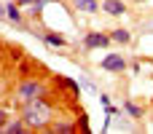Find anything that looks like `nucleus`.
I'll list each match as a JSON object with an SVG mask.
<instances>
[{"mask_svg": "<svg viewBox=\"0 0 153 134\" xmlns=\"http://www.w3.org/2000/svg\"><path fill=\"white\" fill-rule=\"evenodd\" d=\"M73 8L75 11H81V13H89V16H94V13H100V3L97 0H73Z\"/></svg>", "mask_w": 153, "mask_h": 134, "instance_id": "8", "label": "nucleus"}, {"mask_svg": "<svg viewBox=\"0 0 153 134\" xmlns=\"http://www.w3.org/2000/svg\"><path fill=\"white\" fill-rule=\"evenodd\" d=\"M124 110H126L132 118H143V107H140V105H134L132 99H126V102H124Z\"/></svg>", "mask_w": 153, "mask_h": 134, "instance_id": "13", "label": "nucleus"}, {"mask_svg": "<svg viewBox=\"0 0 153 134\" xmlns=\"http://www.w3.org/2000/svg\"><path fill=\"white\" fill-rule=\"evenodd\" d=\"M48 132H59V134H75V132H78V126H75V124H70V121H56V124H51V126H48Z\"/></svg>", "mask_w": 153, "mask_h": 134, "instance_id": "11", "label": "nucleus"}, {"mask_svg": "<svg viewBox=\"0 0 153 134\" xmlns=\"http://www.w3.org/2000/svg\"><path fill=\"white\" fill-rule=\"evenodd\" d=\"M11 115H8V110L5 107H0V132H3V126H5V121H8Z\"/></svg>", "mask_w": 153, "mask_h": 134, "instance_id": "14", "label": "nucleus"}, {"mask_svg": "<svg viewBox=\"0 0 153 134\" xmlns=\"http://www.w3.org/2000/svg\"><path fill=\"white\" fill-rule=\"evenodd\" d=\"M48 91L38 99H30V102H22V121L27 124L30 132H46L51 124H54V107L48 102Z\"/></svg>", "mask_w": 153, "mask_h": 134, "instance_id": "1", "label": "nucleus"}, {"mask_svg": "<svg viewBox=\"0 0 153 134\" xmlns=\"http://www.w3.org/2000/svg\"><path fill=\"white\" fill-rule=\"evenodd\" d=\"M38 35H40V40H43L46 46H51V48H65V46H67V38L59 35V32H54V30H40Z\"/></svg>", "mask_w": 153, "mask_h": 134, "instance_id": "5", "label": "nucleus"}, {"mask_svg": "<svg viewBox=\"0 0 153 134\" xmlns=\"http://www.w3.org/2000/svg\"><path fill=\"white\" fill-rule=\"evenodd\" d=\"M102 11L108 16H124L126 13V3L124 0H102Z\"/></svg>", "mask_w": 153, "mask_h": 134, "instance_id": "7", "label": "nucleus"}, {"mask_svg": "<svg viewBox=\"0 0 153 134\" xmlns=\"http://www.w3.org/2000/svg\"><path fill=\"white\" fill-rule=\"evenodd\" d=\"M100 67H102L105 73H116V75H121V73L126 70V59H124V54H108V56L100 62Z\"/></svg>", "mask_w": 153, "mask_h": 134, "instance_id": "4", "label": "nucleus"}, {"mask_svg": "<svg viewBox=\"0 0 153 134\" xmlns=\"http://www.w3.org/2000/svg\"><path fill=\"white\" fill-rule=\"evenodd\" d=\"M16 3H19V5H27V8H30V5H32L35 0H16Z\"/></svg>", "mask_w": 153, "mask_h": 134, "instance_id": "16", "label": "nucleus"}, {"mask_svg": "<svg viewBox=\"0 0 153 134\" xmlns=\"http://www.w3.org/2000/svg\"><path fill=\"white\" fill-rule=\"evenodd\" d=\"M46 94V83L38 81V78H24L19 86H16V97L19 102H30V99H38Z\"/></svg>", "mask_w": 153, "mask_h": 134, "instance_id": "2", "label": "nucleus"}, {"mask_svg": "<svg viewBox=\"0 0 153 134\" xmlns=\"http://www.w3.org/2000/svg\"><path fill=\"white\" fill-rule=\"evenodd\" d=\"M46 3H48V0H46Z\"/></svg>", "mask_w": 153, "mask_h": 134, "instance_id": "17", "label": "nucleus"}, {"mask_svg": "<svg viewBox=\"0 0 153 134\" xmlns=\"http://www.w3.org/2000/svg\"><path fill=\"white\" fill-rule=\"evenodd\" d=\"M19 8H22V5H19L16 0H11V3L3 5V16H5L8 21H13V24H22V21H24V13H22Z\"/></svg>", "mask_w": 153, "mask_h": 134, "instance_id": "6", "label": "nucleus"}, {"mask_svg": "<svg viewBox=\"0 0 153 134\" xmlns=\"http://www.w3.org/2000/svg\"><path fill=\"white\" fill-rule=\"evenodd\" d=\"M113 40H110V32H100V30H89L83 35V48L86 51H94V48H108Z\"/></svg>", "mask_w": 153, "mask_h": 134, "instance_id": "3", "label": "nucleus"}, {"mask_svg": "<svg viewBox=\"0 0 153 134\" xmlns=\"http://www.w3.org/2000/svg\"><path fill=\"white\" fill-rule=\"evenodd\" d=\"M100 102H102V105L108 107V105H110V97H108V94H100Z\"/></svg>", "mask_w": 153, "mask_h": 134, "instance_id": "15", "label": "nucleus"}, {"mask_svg": "<svg viewBox=\"0 0 153 134\" xmlns=\"http://www.w3.org/2000/svg\"><path fill=\"white\" fill-rule=\"evenodd\" d=\"M75 126H78V132H83V134H91V126H89V115L81 110V115L75 118Z\"/></svg>", "mask_w": 153, "mask_h": 134, "instance_id": "12", "label": "nucleus"}, {"mask_svg": "<svg viewBox=\"0 0 153 134\" xmlns=\"http://www.w3.org/2000/svg\"><path fill=\"white\" fill-rule=\"evenodd\" d=\"M110 40L118 43V46H129L132 43V32L124 30V27H116V30H110Z\"/></svg>", "mask_w": 153, "mask_h": 134, "instance_id": "10", "label": "nucleus"}, {"mask_svg": "<svg viewBox=\"0 0 153 134\" xmlns=\"http://www.w3.org/2000/svg\"><path fill=\"white\" fill-rule=\"evenodd\" d=\"M3 132L5 134H24V132H30V129H27V124L22 121V115H19V118H8L5 126H3Z\"/></svg>", "mask_w": 153, "mask_h": 134, "instance_id": "9", "label": "nucleus"}]
</instances>
